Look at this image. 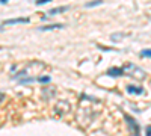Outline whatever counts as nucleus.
Segmentation results:
<instances>
[{
  "label": "nucleus",
  "instance_id": "obj_2",
  "mask_svg": "<svg viewBox=\"0 0 151 136\" xmlns=\"http://www.w3.org/2000/svg\"><path fill=\"white\" fill-rule=\"evenodd\" d=\"M107 74L112 77H116V76H121L122 74V68H116V67H113V68H109L107 70Z\"/></svg>",
  "mask_w": 151,
  "mask_h": 136
},
{
  "label": "nucleus",
  "instance_id": "obj_8",
  "mask_svg": "<svg viewBox=\"0 0 151 136\" xmlns=\"http://www.w3.org/2000/svg\"><path fill=\"white\" fill-rule=\"evenodd\" d=\"M38 82L47 83V82H50V77H48V76H41V77H38Z\"/></svg>",
  "mask_w": 151,
  "mask_h": 136
},
{
  "label": "nucleus",
  "instance_id": "obj_11",
  "mask_svg": "<svg viewBox=\"0 0 151 136\" xmlns=\"http://www.w3.org/2000/svg\"><path fill=\"white\" fill-rule=\"evenodd\" d=\"M0 2H2V3H6V2H8V0H0Z\"/></svg>",
  "mask_w": 151,
  "mask_h": 136
},
{
  "label": "nucleus",
  "instance_id": "obj_6",
  "mask_svg": "<svg viewBox=\"0 0 151 136\" xmlns=\"http://www.w3.org/2000/svg\"><path fill=\"white\" fill-rule=\"evenodd\" d=\"M64 24H52V26H42L40 27V30H53V29H62Z\"/></svg>",
  "mask_w": 151,
  "mask_h": 136
},
{
  "label": "nucleus",
  "instance_id": "obj_1",
  "mask_svg": "<svg viewBox=\"0 0 151 136\" xmlns=\"http://www.w3.org/2000/svg\"><path fill=\"white\" fill-rule=\"evenodd\" d=\"M127 92H129V94H142V92H144V88H141V86L129 85V86H127Z\"/></svg>",
  "mask_w": 151,
  "mask_h": 136
},
{
  "label": "nucleus",
  "instance_id": "obj_10",
  "mask_svg": "<svg viewBox=\"0 0 151 136\" xmlns=\"http://www.w3.org/2000/svg\"><path fill=\"white\" fill-rule=\"evenodd\" d=\"M48 2H52V0H36V5H45Z\"/></svg>",
  "mask_w": 151,
  "mask_h": 136
},
{
  "label": "nucleus",
  "instance_id": "obj_7",
  "mask_svg": "<svg viewBox=\"0 0 151 136\" xmlns=\"http://www.w3.org/2000/svg\"><path fill=\"white\" fill-rule=\"evenodd\" d=\"M101 3H103V0H92V2L86 3L85 6H86V8H92V6H98V5H101Z\"/></svg>",
  "mask_w": 151,
  "mask_h": 136
},
{
  "label": "nucleus",
  "instance_id": "obj_5",
  "mask_svg": "<svg viewBox=\"0 0 151 136\" xmlns=\"http://www.w3.org/2000/svg\"><path fill=\"white\" fill-rule=\"evenodd\" d=\"M124 118L127 119V121H129V124H130V126L134 129V133H137V132H139V127H137V124H136V121H134V119H132L129 115H124Z\"/></svg>",
  "mask_w": 151,
  "mask_h": 136
},
{
  "label": "nucleus",
  "instance_id": "obj_4",
  "mask_svg": "<svg viewBox=\"0 0 151 136\" xmlns=\"http://www.w3.org/2000/svg\"><path fill=\"white\" fill-rule=\"evenodd\" d=\"M68 9V6H59V8H55V9H52L48 12L50 15H58V14H60V12H65Z\"/></svg>",
  "mask_w": 151,
  "mask_h": 136
},
{
  "label": "nucleus",
  "instance_id": "obj_3",
  "mask_svg": "<svg viewBox=\"0 0 151 136\" xmlns=\"http://www.w3.org/2000/svg\"><path fill=\"white\" fill-rule=\"evenodd\" d=\"M18 23H29V18H11L6 20L3 24H18Z\"/></svg>",
  "mask_w": 151,
  "mask_h": 136
},
{
  "label": "nucleus",
  "instance_id": "obj_9",
  "mask_svg": "<svg viewBox=\"0 0 151 136\" xmlns=\"http://www.w3.org/2000/svg\"><path fill=\"white\" fill-rule=\"evenodd\" d=\"M142 56H144V58H150V56H151L150 48H147V50H144V52H142Z\"/></svg>",
  "mask_w": 151,
  "mask_h": 136
},
{
  "label": "nucleus",
  "instance_id": "obj_12",
  "mask_svg": "<svg viewBox=\"0 0 151 136\" xmlns=\"http://www.w3.org/2000/svg\"><path fill=\"white\" fill-rule=\"evenodd\" d=\"M2 30H3V27H2V26H0V32H2Z\"/></svg>",
  "mask_w": 151,
  "mask_h": 136
}]
</instances>
